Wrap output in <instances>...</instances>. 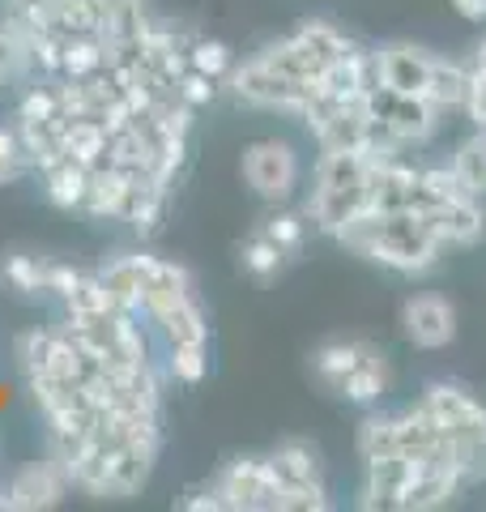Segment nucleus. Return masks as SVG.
Returning a JSON list of instances; mask_svg holds the SVG:
<instances>
[{
    "label": "nucleus",
    "mask_w": 486,
    "mask_h": 512,
    "mask_svg": "<svg viewBox=\"0 0 486 512\" xmlns=\"http://www.w3.org/2000/svg\"><path fill=\"white\" fill-rule=\"evenodd\" d=\"M337 239L350 252L367 256V261H380L388 269H401V274H423V269L435 265V256L444 248L423 210H397V214L363 210L337 231Z\"/></svg>",
    "instance_id": "nucleus-1"
},
{
    "label": "nucleus",
    "mask_w": 486,
    "mask_h": 512,
    "mask_svg": "<svg viewBox=\"0 0 486 512\" xmlns=\"http://www.w3.org/2000/svg\"><path fill=\"white\" fill-rule=\"evenodd\" d=\"M218 495L235 512H282V483L269 457H235L218 474Z\"/></svg>",
    "instance_id": "nucleus-2"
},
{
    "label": "nucleus",
    "mask_w": 486,
    "mask_h": 512,
    "mask_svg": "<svg viewBox=\"0 0 486 512\" xmlns=\"http://www.w3.org/2000/svg\"><path fill=\"white\" fill-rule=\"evenodd\" d=\"M243 180H248V188L256 197L286 201L299 184V154L278 137L252 141V146L243 150Z\"/></svg>",
    "instance_id": "nucleus-3"
},
{
    "label": "nucleus",
    "mask_w": 486,
    "mask_h": 512,
    "mask_svg": "<svg viewBox=\"0 0 486 512\" xmlns=\"http://www.w3.org/2000/svg\"><path fill=\"white\" fill-rule=\"evenodd\" d=\"M231 86H235L239 99L252 103V107H282V111H299V116L316 94L312 86H299V82H290V77L273 73L261 56L248 60L243 69H231Z\"/></svg>",
    "instance_id": "nucleus-4"
},
{
    "label": "nucleus",
    "mask_w": 486,
    "mask_h": 512,
    "mask_svg": "<svg viewBox=\"0 0 486 512\" xmlns=\"http://www.w3.org/2000/svg\"><path fill=\"white\" fill-rule=\"evenodd\" d=\"M401 329L414 346L440 350L457 338V312H452V303L440 295H414V299H405V308H401Z\"/></svg>",
    "instance_id": "nucleus-5"
},
{
    "label": "nucleus",
    "mask_w": 486,
    "mask_h": 512,
    "mask_svg": "<svg viewBox=\"0 0 486 512\" xmlns=\"http://www.w3.org/2000/svg\"><path fill=\"white\" fill-rule=\"evenodd\" d=\"M64 483H69V474H64L60 461H35V466H26V470L9 483L5 508H22V512L52 508V504H60Z\"/></svg>",
    "instance_id": "nucleus-6"
},
{
    "label": "nucleus",
    "mask_w": 486,
    "mask_h": 512,
    "mask_svg": "<svg viewBox=\"0 0 486 512\" xmlns=\"http://www.w3.org/2000/svg\"><path fill=\"white\" fill-rule=\"evenodd\" d=\"M380 64V86H388L393 94H423L427 77H431V56L414 43H388L376 52Z\"/></svg>",
    "instance_id": "nucleus-7"
},
{
    "label": "nucleus",
    "mask_w": 486,
    "mask_h": 512,
    "mask_svg": "<svg viewBox=\"0 0 486 512\" xmlns=\"http://www.w3.org/2000/svg\"><path fill=\"white\" fill-rule=\"evenodd\" d=\"M418 466L405 453H384L367 461V491L363 508H401V495L410 491Z\"/></svg>",
    "instance_id": "nucleus-8"
},
{
    "label": "nucleus",
    "mask_w": 486,
    "mask_h": 512,
    "mask_svg": "<svg viewBox=\"0 0 486 512\" xmlns=\"http://www.w3.org/2000/svg\"><path fill=\"white\" fill-rule=\"evenodd\" d=\"M414 184H418V171L397 163V158L371 163V175H367V210H376V214L410 210V205H414Z\"/></svg>",
    "instance_id": "nucleus-9"
},
{
    "label": "nucleus",
    "mask_w": 486,
    "mask_h": 512,
    "mask_svg": "<svg viewBox=\"0 0 486 512\" xmlns=\"http://www.w3.org/2000/svg\"><path fill=\"white\" fill-rule=\"evenodd\" d=\"M423 214L431 222V231L440 235V244H478L482 231H486L482 205H478V197H469V192L435 205V210H423Z\"/></svg>",
    "instance_id": "nucleus-10"
},
{
    "label": "nucleus",
    "mask_w": 486,
    "mask_h": 512,
    "mask_svg": "<svg viewBox=\"0 0 486 512\" xmlns=\"http://www.w3.org/2000/svg\"><path fill=\"white\" fill-rule=\"evenodd\" d=\"M150 325L158 329V338L167 342V350H180V346H209V325H205V312L201 303L184 295L167 303L162 312L150 316Z\"/></svg>",
    "instance_id": "nucleus-11"
},
{
    "label": "nucleus",
    "mask_w": 486,
    "mask_h": 512,
    "mask_svg": "<svg viewBox=\"0 0 486 512\" xmlns=\"http://www.w3.org/2000/svg\"><path fill=\"white\" fill-rule=\"evenodd\" d=\"M269 466L278 474L282 495L286 491H303V487H324L320 483V461H316V448L303 444V440H286L269 453Z\"/></svg>",
    "instance_id": "nucleus-12"
},
{
    "label": "nucleus",
    "mask_w": 486,
    "mask_h": 512,
    "mask_svg": "<svg viewBox=\"0 0 486 512\" xmlns=\"http://www.w3.org/2000/svg\"><path fill=\"white\" fill-rule=\"evenodd\" d=\"M465 474L461 470H448V466H418L410 491L401 495V512H427V508H440L448 504L452 495L461 491Z\"/></svg>",
    "instance_id": "nucleus-13"
},
{
    "label": "nucleus",
    "mask_w": 486,
    "mask_h": 512,
    "mask_svg": "<svg viewBox=\"0 0 486 512\" xmlns=\"http://www.w3.org/2000/svg\"><path fill=\"white\" fill-rule=\"evenodd\" d=\"M367 355H376V346H371V342H324L316 355H312V372H316V380H320L329 393H342L346 376H350Z\"/></svg>",
    "instance_id": "nucleus-14"
},
{
    "label": "nucleus",
    "mask_w": 486,
    "mask_h": 512,
    "mask_svg": "<svg viewBox=\"0 0 486 512\" xmlns=\"http://www.w3.org/2000/svg\"><path fill=\"white\" fill-rule=\"evenodd\" d=\"M43 171V184H47V197H52L60 210H81V201H86V188H90V163H77V158L60 154L52 158Z\"/></svg>",
    "instance_id": "nucleus-15"
},
{
    "label": "nucleus",
    "mask_w": 486,
    "mask_h": 512,
    "mask_svg": "<svg viewBox=\"0 0 486 512\" xmlns=\"http://www.w3.org/2000/svg\"><path fill=\"white\" fill-rule=\"evenodd\" d=\"M384 389H388V363H384V355L376 350V355H367L346 376V384H342V393H337V397H346V402H359V406H371V402H380V397H384Z\"/></svg>",
    "instance_id": "nucleus-16"
},
{
    "label": "nucleus",
    "mask_w": 486,
    "mask_h": 512,
    "mask_svg": "<svg viewBox=\"0 0 486 512\" xmlns=\"http://www.w3.org/2000/svg\"><path fill=\"white\" fill-rule=\"evenodd\" d=\"M427 99L435 107H465L469 99V73L461 64H448V60H431V77H427Z\"/></svg>",
    "instance_id": "nucleus-17"
},
{
    "label": "nucleus",
    "mask_w": 486,
    "mask_h": 512,
    "mask_svg": "<svg viewBox=\"0 0 486 512\" xmlns=\"http://www.w3.org/2000/svg\"><path fill=\"white\" fill-rule=\"evenodd\" d=\"M60 303H64V316H69V320H86V316L120 312L116 303H111V295H107V286H103V278H99V274H81V278H77V286H73V291L64 295Z\"/></svg>",
    "instance_id": "nucleus-18"
},
{
    "label": "nucleus",
    "mask_w": 486,
    "mask_h": 512,
    "mask_svg": "<svg viewBox=\"0 0 486 512\" xmlns=\"http://www.w3.org/2000/svg\"><path fill=\"white\" fill-rule=\"evenodd\" d=\"M452 171H457V180H461V188L469 192V197H486V128L457 150Z\"/></svg>",
    "instance_id": "nucleus-19"
},
{
    "label": "nucleus",
    "mask_w": 486,
    "mask_h": 512,
    "mask_svg": "<svg viewBox=\"0 0 486 512\" xmlns=\"http://www.w3.org/2000/svg\"><path fill=\"white\" fill-rule=\"evenodd\" d=\"M0 274H5V282L13 286V291H22V295H47V261H39V256L13 252V256L0 261Z\"/></svg>",
    "instance_id": "nucleus-20"
},
{
    "label": "nucleus",
    "mask_w": 486,
    "mask_h": 512,
    "mask_svg": "<svg viewBox=\"0 0 486 512\" xmlns=\"http://www.w3.org/2000/svg\"><path fill=\"white\" fill-rule=\"evenodd\" d=\"M239 261H243V269H248V274L252 278H261V282H269L273 274H278V269H282V261H286V252L278 248V244H273V239L269 235H261V231H256L252 239H248V244H243L239 248Z\"/></svg>",
    "instance_id": "nucleus-21"
},
{
    "label": "nucleus",
    "mask_w": 486,
    "mask_h": 512,
    "mask_svg": "<svg viewBox=\"0 0 486 512\" xmlns=\"http://www.w3.org/2000/svg\"><path fill=\"white\" fill-rule=\"evenodd\" d=\"M188 69L222 82V77H231V52L218 39H197V43H188Z\"/></svg>",
    "instance_id": "nucleus-22"
},
{
    "label": "nucleus",
    "mask_w": 486,
    "mask_h": 512,
    "mask_svg": "<svg viewBox=\"0 0 486 512\" xmlns=\"http://www.w3.org/2000/svg\"><path fill=\"white\" fill-rule=\"evenodd\" d=\"M167 372L180 384H201L209 376V346H180L167 350Z\"/></svg>",
    "instance_id": "nucleus-23"
},
{
    "label": "nucleus",
    "mask_w": 486,
    "mask_h": 512,
    "mask_svg": "<svg viewBox=\"0 0 486 512\" xmlns=\"http://www.w3.org/2000/svg\"><path fill=\"white\" fill-rule=\"evenodd\" d=\"M359 453H363V461L397 453V419H384V414L380 419H367L359 427Z\"/></svg>",
    "instance_id": "nucleus-24"
},
{
    "label": "nucleus",
    "mask_w": 486,
    "mask_h": 512,
    "mask_svg": "<svg viewBox=\"0 0 486 512\" xmlns=\"http://www.w3.org/2000/svg\"><path fill=\"white\" fill-rule=\"evenodd\" d=\"M30 167V154L22 146L18 128H0V184H13Z\"/></svg>",
    "instance_id": "nucleus-25"
},
{
    "label": "nucleus",
    "mask_w": 486,
    "mask_h": 512,
    "mask_svg": "<svg viewBox=\"0 0 486 512\" xmlns=\"http://www.w3.org/2000/svg\"><path fill=\"white\" fill-rule=\"evenodd\" d=\"M261 235H269L282 252H295L303 244V218H295V214H273V218H265Z\"/></svg>",
    "instance_id": "nucleus-26"
},
{
    "label": "nucleus",
    "mask_w": 486,
    "mask_h": 512,
    "mask_svg": "<svg viewBox=\"0 0 486 512\" xmlns=\"http://www.w3.org/2000/svg\"><path fill=\"white\" fill-rule=\"evenodd\" d=\"M175 94H180V99L197 111L201 103H209L214 99V77H205V73H197V69H188L180 82H175Z\"/></svg>",
    "instance_id": "nucleus-27"
},
{
    "label": "nucleus",
    "mask_w": 486,
    "mask_h": 512,
    "mask_svg": "<svg viewBox=\"0 0 486 512\" xmlns=\"http://www.w3.org/2000/svg\"><path fill=\"white\" fill-rule=\"evenodd\" d=\"M465 107H469V116L486 128V69L469 73V99H465Z\"/></svg>",
    "instance_id": "nucleus-28"
},
{
    "label": "nucleus",
    "mask_w": 486,
    "mask_h": 512,
    "mask_svg": "<svg viewBox=\"0 0 486 512\" xmlns=\"http://www.w3.org/2000/svg\"><path fill=\"white\" fill-rule=\"evenodd\" d=\"M77 278H81V269H73V265H47V295L64 299L77 286Z\"/></svg>",
    "instance_id": "nucleus-29"
},
{
    "label": "nucleus",
    "mask_w": 486,
    "mask_h": 512,
    "mask_svg": "<svg viewBox=\"0 0 486 512\" xmlns=\"http://www.w3.org/2000/svg\"><path fill=\"white\" fill-rule=\"evenodd\" d=\"M184 508H192V512H222L226 508V500H222V495H218V487H209V491H197V495H192V500H184Z\"/></svg>",
    "instance_id": "nucleus-30"
},
{
    "label": "nucleus",
    "mask_w": 486,
    "mask_h": 512,
    "mask_svg": "<svg viewBox=\"0 0 486 512\" xmlns=\"http://www.w3.org/2000/svg\"><path fill=\"white\" fill-rule=\"evenodd\" d=\"M452 9H457L461 18H469V22H482L486 18V0H452Z\"/></svg>",
    "instance_id": "nucleus-31"
},
{
    "label": "nucleus",
    "mask_w": 486,
    "mask_h": 512,
    "mask_svg": "<svg viewBox=\"0 0 486 512\" xmlns=\"http://www.w3.org/2000/svg\"><path fill=\"white\" fill-rule=\"evenodd\" d=\"M0 82H5V77H0Z\"/></svg>",
    "instance_id": "nucleus-32"
}]
</instances>
